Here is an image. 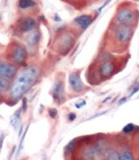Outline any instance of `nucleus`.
<instances>
[{"instance_id": "1", "label": "nucleus", "mask_w": 139, "mask_h": 160, "mask_svg": "<svg viewBox=\"0 0 139 160\" xmlns=\"http://www.w3.org/2000/svg\"><path fill=\"white\" fill-rule=\"evenodd\" d=\"M37 75L35 68H28L20 74L12 87L10 97L14 100L19 99L34 84Z\"/></svg>"}, {"instance_id": "2", "label": "nucleus", "mask_w": 139, "mask_h": 160, "mask_svg": "<svg viewBox=\"0 0 139 160\" xmlns=\"http://www.w3.org/2000/svg\"><path fill=\"white\" fill-rule=\"evenodd\" d=\"M10 56L12 61L17 64H22L24 63L26 57V53L25 48L19 44L14 45L10 52Z\"/></svg>"}, {"instance_id": "3", "label": "nucleus", "mask_w": 139, "mask_h": 160, "mask_svg": "<svg viewBox=\"0 0 139 160\" xmlns=\"http://www.w3.org/2000/svg\"><path fill=\"white\" fill-rule=\"evenodd\" d=\"M116 18L123 25H129L135 21V15L134 12L129 9H123L117 14Z\"/></svg>"}, {"instance_id": "4", "label": "nucleus", "mask_w": 139, "mask_h": 160, "mask_svg": "<svg viewBox=\"0 0 139 160\" xmlns=\"http://www.w3.org/2000/svg\"><path fill=\"white\" fill-rule=\"evenodd\" d=\"M73 37L69 34H66L61 38L60 40V45H59V51L62 54L65 55L69 52L74 45Z\"/></svg>"}, {"instance_id": "5", "label": "nucleus", "mask_w": 139, "mask_h": 160, "mask_svg": "<svg viewBox=\"0 0 139 160\" xmlns=\"http://www.w3.org/2000/svg\"><path fill=\"white\" fill-rule=\"evenodd\" d=\"M17 68L9 63L1 62L0 63V74L1 77L5 78L12 79L16 75Z\"/></svg>"}, {"instance_id": "6", "label": "nucleus", "mask_w": 139, "mask_h": 160, "mask_svg": "<svg viewBox=\"0 0 139 160\" xmlns=\"http://www.w3.org/2000/svg\"><path fill=\"white\" fill-rule=\"evenodd\" d=\"M131 28L128 25H123L117 30L116 37L119 42L125 43L131 38Z\"/></svg>"}, {"instance_id": "7", "label": "nucleus", "mask_w": 139, "mask_h": 160, "mask_svg": "<svg viewBox=\"0 0 139 160\" xmlns=\"http://www.w3.org/2000/svg\"><path fill=\"white\" fill-rule=\"evenodd\" d=\"M69 82L71 87L76 92H81L84 90V85L80 79L79 73L74 72L70 74Z\"/></svg>"}, {"instance_id": "8", "label": "nucleus", "mask_w": 139, "mask_h": 160, "mask_svg": "<svg viewBox=\"0 0 139 160\" xmlns=\"http://www.w3.org/2000/svg\"><path fill=\"white\" fill-rule=\"evenodd\" d=\"M64 86L62 82H55L53 89V98L55 101L60 104L64 100Z\"/></svg>"}, {"instance_id": "9", "label": "nucleus", "mask_w": 139, "mask_h": 160, "mask_svg": "<svg viewBox=\"0 0 139 160\" xmlns=\"http://www.w3.org/2000/svg\"><path fill=\"white\" fill-rule=\"evenodd\" d=\"M35 26V21L31 17H23L18 21L17 27L20 32L26 33L33 30Z\"/></svg>"}, {"instance_id": "10", "label": "nucleus", "mask_w": 139, "mask_h": 160, "mask_svg": "<svg viewBox=\"0 0 139 160\" xmlns=\"http://www.w3.org/2000/svg\"><path fill=\"white\" fill-rule=\"evenodd\" d=\"M115 66L111 62H105L99 68V73L103 77H108L114 72Z\"/></svg>"}, {"instance_id": "11", "label": "nucleus", "mask_w": 139, "mask_h": 160, "mask_svg": "<svg viewBox=\"0 0 139 160\" xmlns=\"http://www.w3.org/2000/svg\"><path fill=\"white\" fill-rule=\"evenodd\" d=\"M75 21L81 26L83 29H86L92 21V17L87 15H82V16L77 17L75 19Z\"/></svg>"}, {"instance_id": "12", "label": "nucleus", "mask_w": 139, "mask_h": 160, "mask_svg": "<svg viewBox=\"0 0 139 160\" xmlns=\"http://www.w3.org/2000/svg\"><path fill=\"white\" fill-rule=\"evenodd\" d=\"M99 152L97 147L89 148L84 151V157L87 159H94L96 157L97 153Z\"/></svg>"}, {"instance_id": "13", "label": "nucleus", "mask_w": 139, "mask_h": 160, "mask_svg": "<svg viewBox=\"0 0 139 160\" xmlns=\"http://www.w3.org/2000/svg\"><path fill=\"white\" fill-rule=\"evenodd\" d=\"M40 37V34L38 32H33L28 36L27 42L31 45H34V44H37L39 41Z\"/></svg>"}, {"instance_id": "14", "label": "nucleus", "mask_w": 139, "mask_h": 160, "mask_svg": "<svg viewBox=\"0 0 139 160\" xmlns=\"http://www.w3.org/2000/svg\"><path fill=\"white\" fill-rule=\"evenodd\" d=\"M36 5L35 2L33 0H19V6L21 8H30Z\"/></svg>"}, {"instance_id": "15", "label": "nucleus", "mask_w": 139, "mask_h": 160, "mask_svg": "<svg viewBox=\"0 0 139 160\" xmlns=\"http://www.w3.org/2000/svg\"><path fill=\"white\" fill-rule=\"evenodd\" d=\"M9 88V81L6 78L1 77L0 79V91L1 92H5Z\"/></svg>"}, {"instance_id": "16", "label": "nucleus", "mask_w": 139, "mask_h": 160, "mask_svg": "<svg viewBox=\"0 0 139 160\" xmlns=\"http://www.w3.org/2000/svg\"><path fill=\"white\" fill-rule=\"evenodd\" d=\"M20 121V111H18L13 115V117L11 118L10 123L12 126H13L15 128H16L18 126V123Z\"/></svg>"}, {"instance_id": "17", "label": "nucleus", "mask_w": 139, "mask_h": 160, "mask_svg": "<svg viewBox=\"0 0 139 160\" xmlns=\"http://www.w3.org/2000/svg\"><path fill=\"white\" fill-rule=\"evenodd\" d=\"M77 143L76 139H74L72 141H71L69 143L67 144V146L65 147V152L66 154H69L72 152V151L75 149Z\"/></svg>"}, {"instance_id": "18", "label": "nucleus", "mask_w": 139, "mask_h": 160, "mask_svg": "<svg viewBox=\"0 0 139 160\" xmlns=\"http://www.w3.org/2000/svg\"><path fill=\"white\" fill-rule=\"evenodd\" d=\"M134 159L131 153L128 151H125L119 155V159L122 160H131Z\"/></svg>"}, {"instance_id": "19", "label": "nucleus", "mask_w": 139, "mask_h": 160, "mask_svg": "<svg viewBox=\"0 0 139 160\" xmlns=\"http://www.w3.org/2000/svg\"><path fill=\"white\" fill-rule=\"evenodd\" d=\"M107 159H119V155L114 150L110 151L108 154Z\"/></svg>"}, {"instance_id": "20", "label": "nucleus", "mask_w": 139, "mask_h": 160, "mask_svg": "<svg viewBox=\"0 0 139 160\" xmlns=\"http://www.w3.org/2000/svg\"><path fill=\"white\" fill-rule=\"evenodd\" d=\"M135 129L134 126L132 123H129L123 128V132L125 133H129L134 131Z\"/></svg>"}, {"instance_id": "21", "label": "nucleus", "mask_w": 139, "mask_h": 160, "mask_svg": "<svg viewBox=\"0 0 139 160\" xmlns=\"http://www.w3.org/2000/svg\"><path fill=\"white\" fill-rule=\"evenodd\" d=\"M100 58H101L102 61L107 62L108 60H110V59H111L112 58V55L110 54V53H103Z\"/></svg>"}, {"instance_id": "22", "label": "nucleus", "mask_w": 139, "mask_h": 160, "mask_svg": "<svg viewBox=\"0 0 139 160\" xmlns=\"http://www.w3.org/2000/svg\"><path fill=\"white\" fill-rule=\"evenodd\" d=\"M22 109L24 112H26L28 109V100L26 99V98L24 97L23 99V105H22Z\"/></svg>"}, {"instance_id": "23", "label": "nucleus", "mask_w": 139, "mask_h": 160, "mask_svg": "<svg viewBox=\"0 0 139 160\" xmlns=\"http://www.w3.org/2000/svg\"><path fill=\"white\" fill-rule=\"evenodd\" d=\"M57 114H58V111L56 109L52 108L51 109H49V114L52 118H55L57 116Z\"/></svg>"}, {"instance_id": "24", "label": "nucleus", "mask_w": 139, "mask_h": 160, "mask_svg": "<svg viewBox=\"0 0 139 160\" xmlns=\"http://www.w3.org/2000/svg\"><path fill=\"white\" fill-rule=\"evenodd\" d=\"M28 128V126L27 127V128L26 129V131H25L24 135H23V138H22V139H21V142H20V145H19V150H18V152H17V154H19V152H20V150H21V149H22V146H23V141H24V140H25V136H26V132H27Z\"/></svg>"}, {"instance_id": "25", "label": "nucleus", "mask_w": 139, "mask_h": 160, "mask_svg": "<svg viewBox=\"0 0 139 160\" xmlns=\"http://www.w3.org/2000/svg\"><path fill=\"white\" fill-rule=\"evenodd\" d=\"M76 118V115L75 113H70L69 115H68V119L70 121H74Z\"/></svg>"}, {"instance_id": "26", "label": "nucleus", "mask_w": 139, "mask_h": 160, "mask_svg": "<svg viewBox=\"0 0 139 160\" xmlns=\"http://www.w3.org/2000/svg\"><path fill=\"white\" fill-rule=\"evenodd\" d=\"M85 104H86V102H85V100H82V102H79V103H76V104L75 105V106H76V108H78V109H80V108H81V107L84 106Z\"/></svg>"}, {"instance_id": "27", "label": "nucleus", "mask_w": 139, "mask_h": 160, "mask_svg": "<svg viewBox=\"0 0 139 160\" xmlns=\"http://www.w3.org/2000/svg\"><path fill=\"white\" fill-rule=\"evenodd\" d=\"M138 91H139V87H137V88H135L134 89V90L132 91V93H131V94H130V96H129V97H131V96H133V95H134V94H135L136 93L138 92Z\"/></svg>"}, {"instance_id": "28", "label": "nucleus", "mask_w": 139, "mask_h": 160, "mask_svg": "<svg viewBox=\"0 0 139 160\" xmlns=\"http://www.w3.org/2000/svg\"><path fill=\"white\" fill-rule=\"evenodd\" d=\"M111 1V0H107V1H106L105 3H104V5H103V6H102V7H101V8H99V11H101V10L103 9V8H104L105 7V6H106V5H107L108 3H110Z\"/></svg>"}, {"instance_id": "29", "label": "nucleus", "mask_w": 139, "mask_h": 160, "mask_svg": "<svg viewBox=\"0 0 139 160\" xmlns=\"http://www.w3.org/2000/svg\"><path fill=\"white\" fill-rule=\"evenodd\" d=\"M126 101V98L124 97V98H123L122 99H121V100H120L119 103V104H122V103H124Z\"/></svg>"}, {"instance_id": "30", "label": "nucleus", "mask_w": 139, "mask_h": 160, "mask_svg": "<svg viewBox=\"0 0 139 160\" xmlns=\"http://www.w3.org/2000/svg\"><path fill=\"white\" fill-rule=\"evenodd\" d=\"M22 131H23V127L21 126V128H20V131H19V136H20L21 134Z\"/></svg>"}]
</instances>
